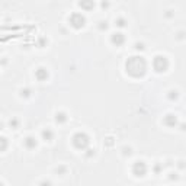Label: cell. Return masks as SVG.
I'll return each mask as SVG.
<instances>
[{
  "label": "cell",
  "instance_id": "ba28073f",
  "mask_svg": "<svg viewBox=\"0 0 186 186\" xmlns=\"http://www.w3.org/2000/svg\"><path fill=\"white\" fill-rule=\"evenodd\" d=\"M35 77H36L39 82H42V80H45V79L48 77V73H47L45 68H38V70L35 71Z\"/></svg>",
  "mask_w": 186,
  "mask_h": 186
},
{
  "label": "cell",
  "instance_id": "4fadbf2b",
  "mask_svg": "<svg viewBox=\"0 0 186 186\" xmlns=\"http://www.w3.org/2000/svg\"><path fill=\"white\" fill-rule=\"evenodd\" d=\"M115 25L119 26V28H124V26H125V19H122V17L117 19V20H115Z\"/></svg>",
  "mask_w": 186,
  "mask_h": 186
},
{
  "label": "cell",
  "instance_id": "7c38bea8",
  "mask_svg": "<svg viewBox=\"0 0 186 186\" xmlns=\"http://www.w3.org/2000/svg\"><path fill=\"white\" fill-rule=\"evenodd\" d=\"M66 119H67V117H66V114H63V112H60V114H57V115H55V121H57V122H60V124H61V122H64Z\"/></svg>",
  "mask_w": 186,
  "mask_h": 186
},
{
  "label": "cell",
  "instance_id": "3957f363",
  "mask_svg": "<svg viewBox=\"0 0 186 186\" xmlns=\"http://www.w3.org/2000/svg\"><path fill=\"white\" fill-rule=\"evenodd\" d=\"M167 67H169V61H167V58H166L164 55H157V57H154V60H153V68H154L157 73L166 71Z\"/></svg>",
  "mask_w": 186,
  "mask_h": 186
},
{
  "label": "cell",
  "instance_id": "30bf717a",
  "mask_svg": "<svg viewBox=\"0 0 186 186\" xmlns=\"http://www.w3.org/2000/svg\"><path fill=\"white\" fill-rule=\"evenodd\" d=\"M176 122H177V119H176L174 115H167V117L164 118V124H166L167 127H174Z\"/></svg>",
  "mask_w": 186,
  "mask_h": 186
},
{
  "label": "cell",
  "instance_id": "8992f818",
  "mask_svg": "<svg viewBox=\"0 0 186 186\" xmlns=\"http://www.w3.org/2000/svg\"><path fill=\"white\" fill-rule=\"evenodd\" d=\"M111 41H112V44H114V45L119 47V45H122V44L125 42V38H124V35L121 34V32H117V34H112Z\"/></svg>",
  "mask_w": 186,
  "mask_h": 186
},
{
  "label": "cell",
  "instance_id": "9c48e42d",
  "mask_svg": "<svg viewBox=\"0 0 186 186\" xmlns=\"http://www.w3.org/2000/svg\"><path fill=\"white\" fill-rule=\"evenodd\" d=\"M23 144H25V147H26L28 150H32V148H35V147H36V141H35V138H32V137H28V138H25Z\"/></svg>",
  "mask_w": 186,
  "mask_h": 186
},
{
  "label": "cell",
  "instance_id": "7a4b0ae2",
  "mask_svg": "<svg viewBox=\"0 0 186 186\" xmlns=\"http://www.w3.org/2000/svg\"><path fill=\"white\" fill-rule=\"evenodd\" d=\"M73 145L77 148V150H85L86 147L89 145V137L86 135L85 132H77L73 135Z\"/></svg>",
  "mask_w": 186,
  "mask_h": 186
},
{
  "label": "cell",
  "instance_id": "6da1fadb",
  "mask_svg": "<svg viewBox=\"0 0 186 186\" xmlns=\"http://www.w3.org/2000/svg\"><path fill=\"white\" fill-rule=\"evenodd\" d=\"M125 70L131 77H143L147 71V63L143 57H131L125 63Z\"/></svg>",
  "mask_w": 186,
  "mask_h": 186
},
{
  "label": "cell",
  "instance_id": "5b68a950",
  "mask_svg": "<svg viewBox=\"0 0 186 186\" xmlns=\"http://www.w3.org/2000/svg\"><path fill=\"white\" fill-rule=\"evenodd\" d=\"M132 173H134V176L137 177H143L145 173H147V166H145V163L144 161H135L134 163V166H132Z\"/></svg>",
  "mask_w": 186,
  "mask_h": 186
},
{
  "label": "cell",
  "instance_id": "277c9868",
  "mask_svg": "<svg viewBox=\"0 0 186 186\" xmlns=\"http://www.w3.org/2000/svg\"><path fill=\"white\" fill-rule=\"evenodd\" d=\"M68 22L71 23V26H74L76 29H79V28H83V26H85L86 19L82 13H73L71 16L68 17Z\"/></svg>",
  "mask_w": 186,
  "mask_h": 186
},
{
  "label": "cell",
  "instance_id": "8fae6325",
  "mask_svg": "<svg viewBox=\"0 0 186 186\" xmlns=\"http://www.w3.org/2000/svg\"><path fill=\"white\" fill-rule=\"evenodd\" d=\"M52 137H54V134H52L51 130H44V131H42V138H44L45 141H51Z\"/></svg>",
  "mask_w": 186,
  "mask_h": 186
},
{
  "label": "cell",
  "instance_id": "52a82bcc",
  "mask_svg": "<svg viewBox=\"0 0 186 186\" xmlns=\"http://www.w3.org/2000/svg\"><path fill=\"white\" fill-rule=\"evenodd\" d=\"M79 6H80L83 10H90V9L95 6V0H80V1H79Z\"/></svg>",
  "mask_w": 186,
  "mask_h": 186
}]
</instances>
